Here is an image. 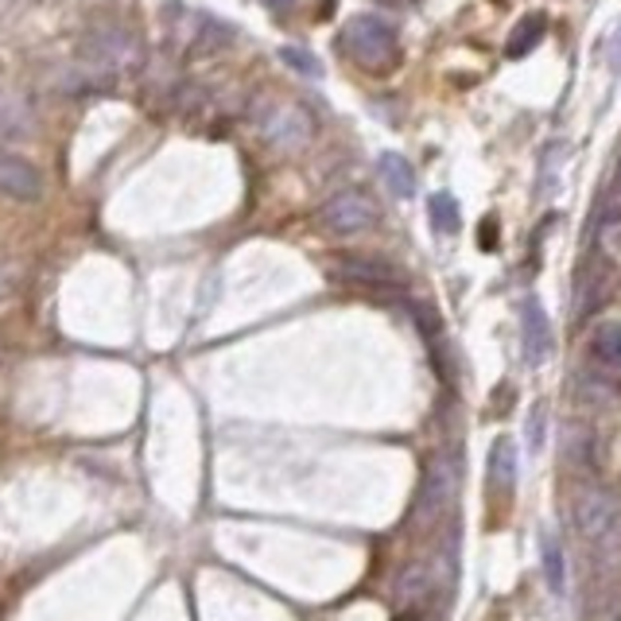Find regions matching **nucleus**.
Here are the masks:
<instances>
[{
    "label": "nucleus",
    "instance_id": "f257e3e1",
    "mask_svg": "<svg viewBox=\"0 0 621 621\" xmlns=\"http://www.w3.org/2000/svg\"><path fill=\"white\" fill-rule=\"evenodd\" d=\"M78 54L89 66H98V71L124 74V71H133V66H141L144 47L133 27L117 24V20H94V24L82 32Z\"/></svg>",
    "mask_w": 621,
    "mask_h": 621
},
{
    "label": "nucleus",
    "instance_id": "f03ea898",
    "mask_svg": "<svg viewBox=\"0 0 621 621\" xmlns=\"http://www.w3.org/2000/svg\"><path fill=\"white\" fill-rule=\"evenodd\" d=\"M571 516L583 540L598 548H618L621 544V497L606 486H583L571 501Z\"/></svg>",
    "mask_w": 621,
    "mask_h": 621
},
{
    "label": "nucleus",
    "instance_id": "7ed1b4c3",
    "mask_svg": "<svg viewBox=\"0 0 621 621\" xmlns=\"http://www.w3.org/2000/svg\"><path fill=\"white\" fill-rule=\"evenodd\" d=\"M459 459L447 451L431 454V462H427L424 471V486H419V497H416V524L419 528H431V524H439L447 513H451L454 497H459Z\"/></svg>",
    "mask_w": 621,
    "mask_h": 621
},
{
    "label": "nucleus",
    "instance_id": "20e7f679",
    "mask_svg": "<svg viewBox=\"0 0 621 621\" xmlns=\"http://www.w3.org/2000/svg\"><path fill=\"white\" fill-rule=\"evenodd\" d=\"M342 47L365 71H385L397 62V32L377 16H354L342 32Z\"/></svg>",
    "mask_w": 621,
    "mask_h": 621
},
{
    "label": "nucleus",
    "instance_id": "39448f33",
    "mask_svg": "<svg viewBox=\"0 0 621 621\" xmlns=\"http://www.w3.org/2000/svg\"><path fill=\"white\" fill-rule=\"evenodd\" d=\"M260 136L280 151H303L315 141V117L303 106H272L260 117Z\"/></svg>",
    "mask_w": 621,
    "mask_h": 621
},
{
    "label": "nucleus",
    "instance_id": "423d86ee",
    "mask_svg": "<svg viewBox=\"0 0 621 621\" xmlns=\"http://www.w3.org/2000/svg\"><path fill=\"white\" fill-rule=\"evenodd\" d=\"M319 222L322 230L346 238V233H362L377 222V206H373L369 195H362V191H338V195H330L327 203H322Z\"/></svg>",
    "mask_w": 621,
    "mask_h": 621
},
{
    "label": "nucleus",
    "instance_id": "0eeeda50",
    "mask_svg": "<svg viewBox=\"0 0 621 621\" xmlns=\"http://www.w3.org/2000/svg\"><path fill=\"white\" fill-rule=\"evenodd\" d=\"M613 292V265L602 257L583 260L575 276V319H590Z\"/></svg>",
    "mask_w": 621,
    "mask_h": 621
},
{
    "label": "nucleus",
    "instance_id": "6e6552de",
    "mask_svg": "<svg viewBox=\"0 0 621 621\" xmlns=\"http://www.w3.org/2000/svg\"><path fill=\"white\" fill-rule=\"evenodd\" d=\"M330 272L338 280H350V284H362V288H392L400 284V272L385 260H373V257H357V253H338L330 257Z\"/></svg>",
    "mask_w": 621,
    "mask_h": 621
},
{
    "label": "nucleus",
    "instance_id": "1a4fd4ad",
    "mask_svg": "<svg viewBox=\"0 0 621 621\" xmlns=\"http://www.w3.org/2000/svg\"><path fill=\"white\" fill-rule=\"evenodd\" d=\"M0 195L36 203L44 195V179H39L36 163H27L24 156H12V151H0Z\"/></svg>",
    "mask_w": 621,
    "mask_h": 621
},
{
    "label": "nucleus",
    "instance_id": "9d476101",
    "mask_svg": "<svg viewBox=\"0 0 621 621\" xmlns=\"http://www.w3.org/2000/svg\"><path fill=\"white\" fill-rule=\"evenodd\" d=\"M521 338H524V357L528 365H544L551 354V327H548V315L536 300H524L521 303Z\"/></svg>",
    "mask_w": 621,
    "mask_h": 621
},
{
    "label": "nucleus",
    "instance_id": "9b49d317",
    "mask_svg": "<svg viewBox=\"0 0 621 621\" xmlns=\"http://www.w3.org/2000/svg\"><path fill=\"white\" fill-rule=\"evenodd\" d=\"M27 124H32V106L20 89L12 86H0V144L20 141L27 133Z\"/></svg>",
    "mask_w": 621,
    "mask_h": 621
},
{
    "label": "nucleus",
    "instance_id": "f8f14e48",
    "mask_svg": "<svg viewBox=\"0 0 621 621\" xmlns=\"http://www.w3.org/2000/svg\"><path fill=\"white\" fill-rule=\"evenodd\" d=\"M590 362L598 373H621V327L618 322H598L590 330Z\"/></svg>",
    "mask_w": 621,
    "mask_h": 621
},
{
    "label": "nucleus",
    "instance_id": "ddd939ff",
    "mask_svg": "<svg viewBox=\"0 0 621 621\" xmlns=\"http://www.w3.org/2000/svg\"><path fill=\"white\" fill-rule=\"evenodd\" d=\"M427 590H431V568H427V563H412V568L400 571V579H397V602L400 606L424 602Z\"/></svg>",
    "mask_w": 621,
    "mask_h": 621
},
{
    "label": "nucleus",
    "instance_id": "4468645a",
    "mask_svg": "<svg viewBox=\"0 0 621 621\" xmlns=\"http://www.w3.org/2000/svg\"><path fill=\"white\" fill-rule=\"evenodd\" d=\"M544 32H548V20H544V16L516 20L513 36H509V44H506V54H509V59H524L528 51H536V44L544 39Z\"/></svg>",
    "mask_w": 621,
    "mask_h": 621
},
{
    "label": "nucleus",
    "instance_id": "2eb2a0df",
    "mask_svg": "<svg viewBox=\"0 0 621 621\" xmlns=\"http://www.w3.org/2000/svg\"><path fill=\"white\" fill-rule=\"evenodd\" d=\"M563 459H568L571 466H583V471L595 462V435H590V427L571 424L568 431H563Z\"/></svg>",
    "mask_w": 621,
    "mask_h": 621
},
{
    "label": "nucleus",
    "instance_id": "dca6fc26",
    "mask_svg": "<svg viewBox=\"0 0 621 621\" xmlns=\"http://www.w3.org/2000/svg\"><path fill=\"white\" fill-rule=\"evenodd\" d=\"M489 478L501 489H509L516 482V447L513 439H497L494 451H489Z\"/></svg>",
    "mask_w": 621,
    "mask_h": 621
},
{
    "label": "nucleus",
    "instance_id": "f3484780",
    "mask_svg": "<svg viewBox=\"0 0 621 621\" xmlns=\"http://www.w3.org/2000/svg\"><path fill=\"white\" fill-rule=\"evenodd\" d=\"M381 175L385 183H389V191L397 198H412V191H416V175H412V168L400 156H392V151H385L381 156Z\"/></svg>",
    "mask_w": 621,
    "mask_h": 621
},
{
    "label": "nucleus",
    "instance_id": "a211bd4d",
    "mask_svg": "<svg viewBox=\"0 0 621 621\" xmlns=\"http://www.w3.org/2000/svg\"><path fill=\"white\" fill-rule=\"evenodd\" d=\"M579 397H583L586 404H598V409H606V404H613V400H618V389L610 385V377H606V373H598V377H583V385H579Z\"/></svg>",
    "mask_w": 621,
    "mask_h": 621
},
{
    "label": "nucleus",
    "instance_id": "6ab92c4d",
    "mask_svg": "<svg viewBox=\"0 0 621 621\" xmlns=\"http://www.w3.org/2000/svg\"><path fill=\"white\" fill-rule=\"evenodd\" d=\"M427 214H431V226L439 233H454V230H459V210H454V198L451 195H431V206H427Z\"/></svg>",
    "mask_w": 621,
    "mask_h": 621
},
{
    "label": "nucleus",
    "instance_id": "aec40b11",
    "mask_svg": "<svg viewBox=\"0 0 621 621\" xmlns=\"http://www.w3.org/2000/svg\"><path fill=\"white\" fill-rule=\"evenodd\" d=\"M544 575H548V586L556 595H563V551H559L556 540L544 544Z\"/></svg>",
    "mask_w": 621,
    "mask_h": 621
},
{
    "label": "nucleus",
    "instance_id": "412c9836",
    "mask_svg": "<svg viewBox=\"0 0 621 621\" xmlns=\"http://www.w3.org/2000/svg\"><path fill=\"white\" fill-rule=\"evenodd\" d=\"M602 218H610V222L621 218V160H618V168H613V183H610V195H606V203H602Z\"/></svg>",
    "mask_w": 621,
    "mask_h": 621
},
{
    "label": "nucleus",
    "instance_id": "4be33fe9",
    "mask_svg": "<svg viewBox=\"0 0 621 621\" xmlns=\"http://www.w3.org/2000/svg\"><path fill=\"white\" fill-rule=\"evenodd\" d=\"M280 54H284V62H288V66H295V71H303V74H319V62L310 59L307 51H300V47H284V51H280Z\"/></svg>",
    "mask_w": 621,
    "mask_h": 621
},
{
    "label": "nucleus",
    "instance_id": "5701e85b",
    "mask_svg": "<svg viewBox=\"0 0 621 621\" xmlns=\"http://www.w3.org/2000/svg\"><path fill=\"white\" fill-rule=\"evenodd\" d=\"M9 292H12V280H9V272H4V268H0V303L9 300Z\"/></svg>",
    "mask_w": 621,
    "mask_h": 621
},
{
    "label": "nucleus",
    "instance_id": "b1692460",
    "mask_svg": "<svg viewBox=\"0 0 621 621\" xmlns=\"http://www.w3.org/2000/svg\"><path fill=\"white\" fill-rule=\"evenodd\" d=\"M610 59H613V66H621V32L613 36V44H610Z\"/></svg>",
    "mask_w": 621,
    "mask_h": 621
},
{
    "label": "nucleus",
    "instance_id": "393cba45",
    "mask_svg": "<svg viewBox=\"0 0 621 621\" xmlns=\"http://www.w3.org/2000/svg\"><path fill=\"white\" fill-rule=\"evenodd\" d=\"M268 9H288V4H292V0H265Z\"/></svg>",
    "mask_w": 621,
    "mask_h": 621
}]
</instances>
